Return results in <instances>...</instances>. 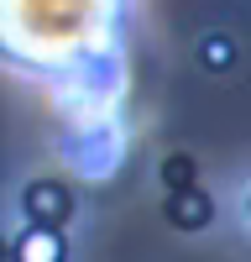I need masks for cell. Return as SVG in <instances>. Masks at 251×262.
Wrapping results in <instances>:
<instances>
[{
	"label": "cell",
	"instance_id": "6da1fadb",
	"mask_svg": "<svg viewBox=\"0 0 251 262\" xmlns=\"http://www.w3.org/2000/svg\"><path fill=\"white\" fill-rule=\"evenodd\" d=\"M21 210H27V226H63L73 215V200L63 184H27V194H21Z\"/></svg>",
	"mask_w": 251,
	"mask_h": 262
},
{
	"label": "cell",
	"instance_id": "7a4b0ae2",
	"mask_svg": "<svg viewBox=\"0 0 251 262\" xmlns=\"http://www.w3.org/2000/svg\"><path fill=\"white\" fill-rule=\"evenodd\" d=\"M162 215H167V226L173 231H204L209 221H215V200H209V189H178V194H167V205H162Z\"/></svg>",
	"mask_w": 251,
	"mask_h": 262
},
{
	"label": "cell",
	"instance_id": "3957f363",
	"mask_svg": "<svg viewBox=\"0 0 251 262\" xmlns=\"http://www.w3.org/2000/svg\"><path fill=\"white\" fill-rule=\"evenodd\" d=\"M63 257H68V242L58 226H27L11 247V262H63Z\"/></svg>",
	"mask_w": 251,
	"mask_h": 262
},
{
	"label": "cell",
	"instance_id": "277c9868",
	"mask_svg": "<svg viewBox=\"0 0 251 262\" xmlns=\"http://www.w3.org/2000/svg\"><path fill=\"white\" fill-rule=\"evenodd\" d=\"M199 63L209 74H225L230 63H236V48H230V37H204L199 42Z\"/></svg>",
	"mask_w": 251,
	"mask_h": 262
},
{
	"label": "cell",
	"instance_id": "5b68a950",
	"mask_svg": "<svg viewBox=\"0 0 251 262\" xmlns=\"http://www.w3.org/2000/svg\"><path fill=\"white\" fill-rule=\"evenodd\" d=\"M162 179L173 184V194H178V189H194V163H188V158H173V163L162 168Z\"/></svg>",
	"mask_w": 251,
	"mask_h": 262
}]
</instances>
